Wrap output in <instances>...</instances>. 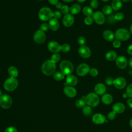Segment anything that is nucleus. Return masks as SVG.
I'll return each instance as SVG.
<instances>
[{
    "mask_svg": "<svg viewBox=\"0 0 132 132\" xmlns=\"http://www.w3.org/2000/svg\"><path fill=\"white\" fill-rule=\"evenodd\" d=\"M56 64L51 60L45 61L42 65L41 70L45 75L50 76L54 73L56 70Z\"/></svg>",
    "mask_w": 132,
    "mask_h": 132,
    "instance_id": "nucleus-1",
    "label": "nucleus"
},
{
    "mask_svg": "<svg viewBox=\"0 0 132 132\" xmlns=\"http://www.w3.org/2000/svg\"><path fill=\"white\" fill-rule=\"evenodd\" d=\"M61 72L64 75H71L74 70V65L69 60L62 61L59 65Z\"/></svg>",
    "mask_w": 132,
    "mask_h": 132,
    "instance_id": "nucleus-2",
    "label": "nucleus"
},
{
    "mask_svg": "<svg viewBox=\"0 0 132 132\" xmlns=\"http://www.w3.org/2000/svg\"><path fill=\"white\" fill-rule=\"evenodd\" d=\"M85 101L87 105L91 107H94L99 104L100 98L98 95L96 93L91 92L85 96Z\"/></svg>",
    "mask_w": 132,
    "mask_h": 132,
    "instance_id": "nucleus-3",
    "label": "nucleus"
},
{
    "mask_svg": "<svg viewBox=\"0 0 132 132\" xmlns=\"http://www.w3.org/2000/svg\"><path fill=\"white\" fill-rule=\"evenodd\" d=\"M38 16L41 21H47L53 18V12L50 8L44 7L39 10Z\"/></svg>",
    "mask_w": 132,
    "mask_h": 132,
    "instance_id": "nucleus-4",
    "label": "nucleus"
},
{
    "mask_svg": "<svg viewBox=\"0 0 132 132\" xmlns=\"http://www.w3.org/2000/svg\"><path fill=\"white\" fill-rule=\"evenodd\" d=\"M114 36L117 40L120 41H125L129 39L130 33L127 29L121 28L118 29L116 31Z\"/></svg>",
    "mask_w": 132,
    "mask_h": 132,
    "instance_id": "nucleus-5",
    "label": "nucleus"
},
{
    "mask_svg": "<svg viewBox=\"0 0 132 132\" xmlns=\"http://www.w3.org/2000/svg\"><path fill=\"white\" fill-rule=\"evenodd\" d=\"M18 81L15 77H10L5 80L4 87L8 91H12L18 87Z\"/></svg>",
    "mask_w": 132,
    "mask_h": 132,
    "instance_id": "nucleus-6",
    "label": "nucleus"
},
{
    "mask_svg": "<svg viewBox=\"0 0 132 132\" xmlns=\"http://www.w3.org/2000/svg\"><path fill=\"white\" fill-rule=\"evenodd\" d=\"M12 104L11 97L8 94H3L0 97V106L3 109L9 108Z\"/></svg>",
    "mask_w": 132,
    "mask_h": 132,
    "instance_id": "nucleus-7",
    "label": "nucleus"
},
{
    "mask_svg": "<svg viewBox=\"0 0 132 132\" xmlns=\"http://www.w3.org/2000/svg\"><path fill=\"white\" fill-rule=\"evenodd\" d=\"M34 40L37 44H43L46 40V35L44 31L40 30H37L34 35Z\"/></svg>",
    "mask_w": 132,
    "mask_h": 132,
    "instance_id": "nucleus-8",
    "label": "nucleus"
},
{
    "mask_svg": "<svg viewBox=\"0 0 132 132\" xmlns=\"http://www.w3.org/2000/svg\"><path fill=\"white\" fill-rule=\"evenodd\" d=\"M90 70V67L87 63H82L77 67L76 73L80 76H84L89 73Z\"/></svg>",
    "mask_w": 132,
    "mask_h": 132,
    "instance_id": "nucleus-9",
    "label": "nucleus"
},
{
    "mask_svg": "<svg viewBox=\"0 0 132 132\" xmlns=\"http://www.w3.org/2000/svg\"><path fill=\"white\" fill-rule=\"evenodd\" d=\"M93 21L98 25H102L105 22V17L102 12L97 11L93 12L92 14Z\"/></svg>",
    "mask_w": 132,
    "mask_h": 132,
    "instance_id": "nucleus-10",
    "label": "nucleus"
},
{
    "mask_svg": "<svg viewBox=\"0 0 132 132\" xmlns=\"http://www.w3.org/2000/svg\"><path fill=\"white\" fill-rule=\"evenodd\" d=\"M79 55L84 58H88L91 55V51L90 48L86 45L80 46L78 50Z\"/></svg>",
    "mask_w": 132,
    "mask_h": 132,
    "instance_id": "nucleus-11",
    "label": "nucleus"
},
{
    "mask_svg": "<svg viewBox=\"0 0 132 132\" xmlns=\"http://www.w3.org/2000/svg\"><path fill=\"white\" fill-rule=\"evenodd\" d=\"M116 64L119 69H124L128 65V61L125 56H120L116 59Z\"/></svg>",
    "mask_w": 132,
    "mask_h": 132,
    "instance_id": "nucleus-12",
    "label": "nucleus"
},
{
    "mask_svg": "<svg viewBox=\"0 0 132 132\" xmlns=\"http://www.w3.org/2000/svg\"><path fill=\"white\" fill-rule=\"evenodd\" d=\"M92 121L95 124H102L106 122V118L104 115L97 113L92 116Z\"/></svg>",
    "mask_w": 132,
    "mask_h": 132,
    "instance_id": "nucleus-13",
    "label": "nucleus"
},
{
    "mask_svg": "<svg viewBox=\"0 0 132 132\" xmlns=\"http://www.w3.org/2000/svg\"><path fill=\"white\" fill-rule=\"evenodd\" d=\"M113 85L116 88L118 89H122L126 85V80L124 77H117L114 80Z\"/></svg>",
    "mask_w": 132,
    "mask_h": 132,
    "instance_id": "nucleus-14",
    "label": "nucleus"
},
{
    "mask_svg": "<svg viewBox=\"0 0 132 132\" xmlns=\"http://www.w3.org/2000/svg\"><path fill=\"white\" fill-rule=\"evenodd\" d=\"M47 48L50 52L54 53H58L61 51V45L56 41H51L49 42Z\"/></svg>",
    "mask_w": 132,
    "mask_h": 132,
    "instance_id": "nucleus-15",
    "label": "nucleus"
},
{
    "mask_svg": "<svg viewBox=\"0 0 132 132\" xmlns=\"http://www.w3.org/2000/svg\"><path fill=\"white\" fill-rule=\"evenodd\" d=\"M74 22V18L73 15L71 13L65 14L62 19L63 24L65 27H70L73 25Z\"/></svg>",
    "mask_w": 132,
    "mask_h": 132,
    "instance_id": "nucleus-16",
    "label": "nucleus"
},
{
    "mask_svg": "<svg viewBox=\"0 0 132 132\" xmlns=\"http://www.w3.org/2000/svg\"><path fill=\"white\" fill-rule=\"evenodd\" d=\"M64 94L69 97H74L77 94L76 90L71 86H65L63 89Z\"/></svg>",
    "mask_w": 132,
    "mask_h": 132,
    "instance_id": "nucleus-17",
    "label": "nucleus"
},
{
    "mask_svg": "<svg viewBox=\"0 0 132 132\" xmlns=\"http://www.w3.org/2000/svg\"><path fill=\"white\" fill-rule=\"evenodd\" d=\"M125 109V105L124 104L121 102H118L114 104L112 106V111H114L116 114H119L123 113Z\"/></svg>",
    "mask_w": 132,
    "mask_h": 132,
    "instance_id": "nucleus-18",
    "label": "nucleus"
},
{
    "mask_svg": "<svg viewBox=\"0 0 132 132\" xmlns=\"http://www.w3.org/2000/svg\"><path fill=\"white\" fill-rule=\"evenodd\" d=\"M94 91L97 95H103L106 91V87L103 83H98L94 87Z\"/></svg>",
    "mask_w": 132,
    "mask_h": 132,
    "instance_id": "nucleus-19",
    "label": "nucleus"
},
{
    "mask_svg": "<svg viewBox=\"0 0 132 132\" xmlns=\"http://www.w3.org/2000/svg\"><path fill=\"white\" fill-rule=\"evenodd\" d=\"M103 37L104 39L109 42L113 41L115 38V36L113 32L109 29H106L103 31Z\"/></svg>",
    "mask_w": 132,
    "mask_h": 132,
    "instance_id": "nucleus-20",
    "label": "nucleus"
},
{
    "mask_svg": "<svg viewBox=\"0 0 132 132\" xmlns=\"http://www.w3.org/2000/svg\"><path fill=\"white\" fill-rule=\"evenodd\" d=\"M78 82L77 77L73 75H68L66 78V82L64 84L65 85H69L71 86H75Z\"/></svg>",
    "mask_w": 132,
    "mask_h": 132,
    "instance_id": "nucleus-21",
    "label": "nucleus"
},
{
    "mask_svg": "<svg viewBox=\"0 0 132 132\" xmlns=\"http://www.w3.org/2000/svg\"><path fill=\"white\" fill-rule=\"evenodd\" d=\"M48 24L50 28L53 31H56L59 29V23L58 19L53 18L49 20Z\"/></svg>",
    "mask_w": 132,
    "mask_h": 132,
    "instance_id": "nucleus-22",
    "label": "nucleus"
},
{
    "mask_svg": "<svg viewBox=\"0 0 132 132\" xmlns=\"http://www.w3.org/2000/svg\"><path fill=\"white\" fill-rule=\"evenodd\" d=\"M117 53L114 51H110L105 54V58L109 61H113L117 58Z\"/></svg>",
    "mask_w": 132,
    "mask_h": 132,
    "instance_id": "nucleus-23",
    "label": "nucleus"
},
{
    "mask_svg": "<svg viewBox=\"0 0 132 132\" xmlns=\"http://www.w3.org/2000/svg\"><path fill=\"white\" fill-rule=\"evenodd\" d=\"M102 102L106 105L110 104L113 101V97L109 93H105L102 96Z\"/></svg>",
    "mask_w": 132,
    "mask_h": 132,
    "instance_id": "nucleus-24",
    "label": "nucleus"
},
{
    "mask_svg": "<svg viewBox=\"0 0 132 132\" xmlns=\"http://www.w3.org/2000/svg\"><path fill=\"white\" fill-rule=\"evenodd\" d=\"M111 7L114 10H120L122 6V2L121 0H112L111 2Z\"/></svg>",
    "mask_w": 132,
    "mask_h": 132,
    "instance_id": "nucleus-25",
    "label": "nucleus"
},
{
    "mask_svg": "<svg viewBox=\"0 0 132 132\" xmlns=\"http://www.w3.org/2000/svg\"><path fill=\"white\" fill-rule=\"evenodd\" d=\"M81 10V6L77 4H73L70 8V11L72 14H76Z\"/></svg>",
    "mask_w": 132,
    "mask_h": 132,
    "instance_id": "nucleus-26",
    "label": "nucleus"
},
{
    "mask_svg": "<svg viewBox=\"0 0 132 132\" xmlns=\"http://www.w3.org/2000/svg\"><path fill=\"white\" fill-rule=\"evenodd\" d=\"M8 72L10 77H17L19 73L18 69L15 67H14V66L10 67L8 68Z\"/></svg>",
    "mask_w": 132,
    "mask_h": 132,
    "instance_id": "nucleus-27",
    "label": "nucleus"
},
{
    "mask_svg": "<svg viewBox=\"0 0 132 132\" xmlns=\"http://www.w3.org/2000/svg\"><path fill=\"white\" fill-rule=\"evenodd\" d=\"M82 13L86 16H92L93 12L92 9L89 6H85L82 9Z\"/></svg>",
    "mask_w": 132,
    "mask_h": 132,
    "instance_id": "nucleus-28",
    "label": "nucleus"
},
{
    "mask_svg": "<svg viewBox=\"0 0 132 132\" xmlns=\"http://www.w3.org/2000/svg\"><path fill=\"white\" fill-rule=\"evenodd\" d=\"M112 8L111 6L109 5H105L103 8H102V12L105 15H110L112 12Z\"/></svg>",
    "mask_w": 132,
    "mask_h": 132,
    "instance_id": "nucleus-29",
    "label": "nucleus"
},
{
    "mask_svg": "<svg viewBox=\"0 0 132 132\" xmlns=\"http://www.w3.org/2000/svg\"><path fill=\"white\" fill-rule=\"evenodd\" d=\"M82 113L86 116H89L91 115L92 113V109L91 107L88 105L85 106L84 107H83Z\"/></svg>",
    "mask_w": 132,
    "mask_h": 132,
    "instance_id": "nucleus-30",
    "label": "nucleus"
},
{
    "mask_svg": "<svg viewBox=\"0 0 132 132\" xmlns=\"http://www.w3.org/2000/svg\"><path fill=\"white\" fill-rule=\"evenodd\" d=\"M53 78L55 80L59 81L64 78V75L62 72H57L54 73L53 75Z\"/></svg>",
    "mask_w": 132,
    "mask_h": 132,
    "instance_id": "nucleus-31",
    "label": "nucleus"
},
{
    "mask_svg": "<svg viewBox=\"0 0 132 132\" xmlns=\"http://www.w3.org/2000/svg\"><path fill=\"white\" fill-rule=\"evenodd\" d=\"M86 104V103L85 102V101L82 98L77 100L75 102V105L78 108H81L84 107Z\"/></svg>",
    "mask_w": 132,
    "mask_h": 132,
    "instance_id": "nucleus-32",
    "label": "nucleus"
},
{
    "mask_svg": "<svg viewBox=\"0 0 132 132\" xmlns=\"http://www.w3.org/2000/svg\"><path fill=\"white\" fill-rule=\"evenodd\" d=\"M60 55L58 53H54L52 56L51 58V60L54 62V63H57L59 61L60 59Z\"/></svg>",
    "mask_w": 132,
    "mask_h": 132,
    "instance_id": "nucleus-33",
    "label": "nucleus"
},
{
    "mask_svg": "<svg viewBox=\"0 0 132 132\" xmlns=\"http://www.w3.org/2000/svg\"><path fill=\"white\" fill-rule=\"evenodd\" d=\"M126 93L127 97L132 98V84H130L128 85L126 90Z\"/></svg>",
    "mask_w": 132,
    "mask_h": 132,
    "instance_id": "nucleus-34",
    "label": "nucleus"
},
{
    "mask_svg": "<svg viewBox=\"0 0 132 132\" xmlns=\"http://www.w3.org/2000/svg\"><path fill=\"white\" fill-rule=\"evenodd\" d=\"M71 47L68 44L65 43L61 45V51L64 53H67L70 51Z\"/></svg>",
    "mask_w": 132,
    "mask_h": 132,
    "instance_id": "nucleus-35",
    "label": "nucleus"
},
{
    "mask_svg": "<svg viewBox=\"0 0 132 132\" xmlns=\"http://www.w3.org/2000/svg\"><path fill=\"white\" fill-rule=\"evenodd\" d=\"M93 19L92 18V16H86L84 19V23L85 24L87 25H91L93 22Z\"/></svg>",
    "mask_w": 132,
    "mask_h": 132,
    "instance_id": "nucleus-36",
    "label": "nucleus"
},
{
    "mask_svg": "<svg viewBox=\"0 0 132 132\" xmlns=\"http://www.w3.org/2000/svg\"><path fill=\"white\" fill-rule=\"evenodd\" d=\"M98 2L97 0H91L90 3V7L92 9H96L98 6Z\"/></svg>",
    "mask_w": 132,
    "mask_h": 132,
    "instance_id": "nucleus-37",
    "label": "nucleus"
},
{
    "mask_svg": "<svg viewBox=\"0 0 132 132\" xmlns=\"http://www.w3.org/2000/svg\"><path fill=\"white\" fill-rule=\"evenodd\" d=\"M124 18V15L122 12H118L114 15V19L116 21H121Z\"/></svg>",
    "mask_w": 132,
    "mask_h": 132,
    "instance_id": "nucleus-38",
    "label": "nucleus"
},
{
    "mask_svg": "<svg viewBox=\"0 0 132 132\" xmlns=\"http://www.w3.org/2000/svg\"><path fill=\"white\" fill-rule=\"evenodd\" d=\"M89 73H90V75L91 76L95 77V76H96L98 75V70L96 68H91L90 70Z\"/></svg>",
    "mask_w": 132,
    "mask_h": 132,
    "instance_id": "nucleus-39",
    "label": "nucleus"
},
{
    "mask_svg": "<svg viewBox=\"0 0 132 132\" xmlns=\"http://www.w3.org/2000/svg\"><path fill=\"white\" fill-rule=\"evenodd\" d=\"M60 9H61V12L64 14H67L69 13V12L70 11V8L67 5L62 6Z\"/></svg>",
    "mask_w": 132,
    "mask_h": 132,
    "instance_id": "nucleus-40",
    "label": "nucleus"
},
{
    "mask_svg": "<svg viewBox=\"0 0 132 132\" xmlns=\"http://www.w3.org/2000/svg\"><path fill=\"white\" fill-rule=\"evenodd\" d=\"M49 25L48 24L46 23H42L41 26H40V30L43 31H47L49 29Z\"/></svg>",
    "mask_w": 132,
    "mask_h": 132,
    "instance_id": "nucleus-41",
    "label": "nucleus"
},
{
    "mask_svg": "<svg viewBox=\"0 0 132 132\" xmlns=\"http://www.w3.org/2000/svg\"><path fill=\"white\" fill-rule=\"evenodd\" d=\"M114 79L111 77H107L105 79V83L108 86L113 85Z\"/></svg>",
    "mask_w": 132,
    "mask_h": 132,
    "instance_id": "nucleus-42",
    "label": "nucleus"
},
{
    "mask_svg": "<svg viewBox=\"0 0 132 132\" xmlns=\"http://www.w3.org/2000/svg\"><path fill=\"white\" fill-rule=\"evenodd\" d=\"M77 42L81 46L85 45L86 42V40L84 37H79L77 39Z\"/></svg>",
    "mask_w": 132,
    "mask_h": 132,
    "instance_id": "nucleus-43",
    "label": "nucleus"
},
{
    "mask_svg": "<svg viewBox=\"0 0 132 132\" xmlns=\"http://www.w3.org/2000/svg\"><path fill=\"white\" fill-rule=\"evenodd\" d=\"M116 113L113 111L109 112L107 114V118L110 120H114L116 118Z\"/></svg>",
    "mask_w": 132,
    "mask_h": 132,
    "instance_id": "nucleus-44",
    "label": "nucleus"
},
{
    "mask_svg": "<svg viewBox=\"0 0 132 132\" xmlns=\"http://www.w3.org/2000/svg\"><path fill=\"white\" fill-rule=\"evenodd\" d=\"M112 45H113V46L115 48H119L121 45V43L120 41L116 39L113 41Z\"/></svg>",
    "mask_w": 132,
    "mask_h": 132,
    "instance_id": "nucleus-45",
    "label": "nucleus"
},
{
    "mask_svg": "<svg viewBox=\"0 0 132 132\" xmlns=\"http://www.w3.org/2000/svg\"><path fill=\"white\" fill-rule=\"evenodd\" d=\"M61 16V13L58 10H56L53 12V18L54 19H59Z\"/></svg>",
    "mask_w": 132,
    "mask_h": 132,
    "instance_id": "nucleus-46",
    "label": "nucleus"
},
{
    "mask_svg": "<svg viewBox=\"0 0 132 132\" xmlns=\"http://www.w3.org/2000/svg\"><path fill=\"white\" fill-rule=\"evenodd\" d=\"M17 129L13 126H9L6 128L5 132H17Z\"/></svg>",
    "mask_w": 132,
    "mask_h": 132,
    "instance_id": "nucleus-47",
    "label": "nucleus"
},
{
    "mask_svg": "<svg viewBox=\"0 0 132 132\" xmlns=\"http://www.w3.org/2000/svg\"><path fill=\"white\" fill-rule=\"evenodd\" d=\"M108 22L109 23H115V22H116V20L114 19V15H110L108 17Z\"/></svg>",
    "mask_w": 132,
    "mask_h": 132,
    "instance_id": "nucleus-48",
    "label": "nucleus"
},
{
    "mask_svg": "<svg viewBox=\"0 0 132 132\" xmlns=\"http://www.w3.org/2000/svg\"><path fill=\"white\" fill-rule=\"evenodd\" d=\"M127 53L130 55H132V44L129 45L127 49Z\"/></svg>",
    "mask_w": 132,
    "mask_h": 132,
    "instance_id": "nucleus-49",
    "label": "nucleus"
},
{
    "mask_svg": "<svg viewBox=\"0 0 132 132\" xmlns=\"http://www.w3.org/2000/svg\"><path fill=\"white\" fill-rule=\"evenodd\" d=\"M127 104L130 108H132V98H129L128 99L127 101Z\"/></svg>",
    "mask_w": 132,
    "mask_h": 132,
    "instance_id": "nucleus-50",
    "label": "nucleus"
},
{
    "mask_svg": "<svg viewBox=\"0 0 132 132\" xmlns=\"http://www.w3.org/2000/svg\"><path fill=\"white\" fill-rule=\"evenodd\" d=\"M48 1L51 4L54 5H55L58 2V0H48Z\"/></svg>",
    "mask_w": 132,
    "mask_h": 132,
    "instance_id": "nucleus-51",
    "label": "nucleus"
},
{
    "mask_svg": "<svg viewBox=\"0 0 132 132\" xmlns=\"http://www.w3.org/2000/svg\"><path fill=\"white\" fill-rule=\"evenodd\" d=\"M62 4L60 2H58L56 5H55V7L57 8V9H61L62 7Z\"/></svg>",
    "mask_w": 132,
    "mask_h": 132,
    "instance_id": "nucleus-52",
    "label": "nucleus"
},
{
    "mask_svg": "<svg viewBox=\"0 0 132 132\" xmlns=\"http://www.w3.org/2000/svg\"><path fill=\"white\" fill-rule=\"evenodd\" d=\"M128 64L129 65V67L132 69V57H131L129 60H128Z\"/></svg>",
    "mask_w": 132,
    "mask_h": 132,
    "instance_id": "nucleus-53",
    "label": "nucleus"
},
{
    "mask_svg": "<svg viewBox=\"0 0 132 132\" xmlns=\"http://www.w3.org/2000/svg\"><path fill=\"white\" fill-rule=\"evenodd\" d=\"M129 32H130V34L132 35V24H131V25H130V28H129Z\"/></svg>",
    "mask_w": 132,
    "mask_h": 132,
    "instance_id": "nucleus-54",
    "label": "nucleus"
},
{
    "mask_svg": "<svg viewBox=\"0 0 132 132\" xmlns=\"http://www.w3.org/2000/svg\"><path fill=\"white\" fill-rule=\"evenodd\" d=\"M129 125L132 128V118H131V119L129 121Z\"/></svg>",
    "mask_w": 132,
    "mask_h": 132,
    "instance_id": "nucleus-55",
    "label": "nucleus"
},
{
    "mask_svg": "<svg viewBox=\"0 0 132 132\" xmlns=\"http://www.w3.org/2000/svg\"><path fill=\"white\" fill-rule=\"evenodd\" d=\"M65 2H72L74 0H62Z\"/></svg>",
    "mask_w": 132,
    "mask_h": 132,
    "instance_id": "nucleus-56",
    "label": "nucleus"
},
{
    "mask_svg": "<svg viewBox=\"0 0 132 132\" xmlns=\"http://www.w3.org/2000/svg\"><path fill=\"white\" fill-rule=\"evenodd\" d=\"M86 0H77V2H79V3H83L84 2H85Z\"/></svg>",
    "mask_w": 132,
    "mask_h": 132,
    "instance_id": "nucleus-57",
    "label": "nucleus"
},
{
    "mask_svg": "<svg viewBox=\"0 0 132 132\" xmlns=\"http://www.w3.org/2000/svg\"><path fill=\"white\" fill-rule=\"evenodd\" d=\"M123 97H124V98L127 97V95L126 93H124V94H123Z\"/></svg>",
    "mask_w": 132,
    "mask_h": 132,
    "instance_id": "nucleus-58",
    "label": "nucleus"
},
{
    "mask_svg": "<svg viewBox=\"0 0 132 132\" xmlns=\"http://www.w3.org/2000/svg\"><path fill=\"white\" fill-rule=\"evenodd\" d=\"M121 1H123V2H125V3H126V2H128L130 1V0H121Z\"/></svg>",
    "mask_w": 132,
    "mask_h": 132,
    "instance_id": "nucleus-59",
    "label": "nucleus"
},
{
    "mask_svg": "<svg viewBox=\"0 0 132 132\" xmlns=\"http://www.w3.org/2000/svg\"><path fill=\"white\" fill-rule=\"evenodd\" d=\"M2 95V92L1 90L0 89V97H1Z\"/></svg>",
    "mask_w": 132,
    "mask_h": 132,
    "instance_id": "nucleus-60",
    "label": "nucleus"
},
{
    "mask_svg": "<svg viewBox=\"0 0 132 132\" xmlns=\"http://www.w3.org/2000/svg\"><path fill=\"white\" fill-rule=\"evenodd\" d=\"M101 1H102L103 2H108V1H109V0H101Z\"/></svg>",
    "mask_w": 132,
    "mask_h": 132,
    "instance_id": "nucleus-61",
    "label": "nucleus"
},
{
    "mask_svg": "<svg viewBox=\"0 0 132 132\" xmlns=\"http://www.w3.org/2000/svg\"><path fill=\"white\" fill-rule=\"evenodd\" d=\"M131 76H132V70L131 71Z\"/></svg>",
    "mask_w": 132,
    "mask_h": 132,
    "instance_id": "nucleus-62",
    "label": "nucleus"
},
{
    "mask_svg": "<svg viewBox=\"0 0 132 132\" xmlns=\"http://www.w3.org/2000/svg\"><path fill=\"white\" fill-rule=\"evenodd\" d=\"M130 1H131V2L132 3V0H130Z\"/></svg>",
    "mask_w": 132,
    "mask_h": 132,
    "instance_id": "nucleus-63",
    "label": "nucleus"
},
{
    "mask_svg": "<svg viewBox=\"0 0 132 132\" xmlns=\"http://www.w3.org/2000/svg\"><path fill=\"white\" fill-rule=\"evenodd\" d=\"M38 1H43V0H38Z\"/></svg>",
    "mask_w": 132,
    "mask_h": 132,
    "instance_id": "nucleus-64",
    "label": "nucleus"
}]
</instances>
